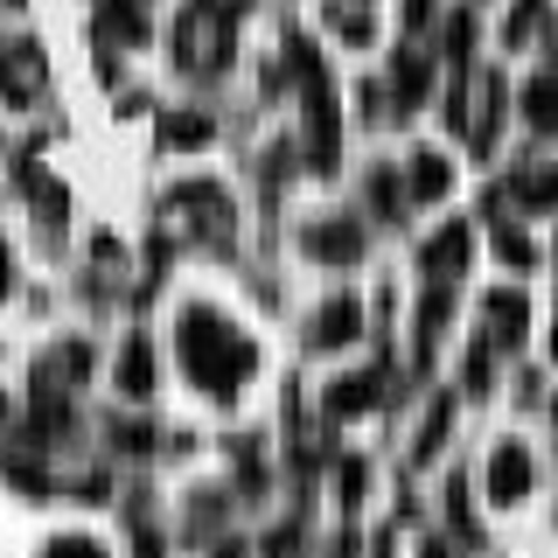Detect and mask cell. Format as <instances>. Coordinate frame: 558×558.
Listing matches in <instances>:
<instances>
[{"mask_svg": "<svg viewBox=\"0 0 558 558\" xmlns=\"http://www.w3.org/2000/svg\"><path fill=\"white\" fill-rule=\"evenodd\" d=\"M426 266H433V272H461V266H468V223H447V231H433Z\"/></svg>", "mask_w": 558, "mask_h": 558, "instance_id": "cell-7", "label": "cell"}, {"mask_svg": "<svg viewBox=\"0 0 558 558\" xmlns=\"http://www.w3.org/2000/svg\"><path fill=\"white\" fill-rule=\"evenodd\" d=\"M523 112H531L537 126H558V77H537L531 92H523Z\"/></svg>", "mask_w": 558, "mask_h": 558, "instance_id": "cell-10", "label": "cell"}, {"mask_svg": "<svg viewBox=\"0 0 558 558\" xmlns=\"http://www.w3.org/2000/svg\"><path fill=\"white\" fill-rule=\"evenodd\" d=\"M314 252H356V223H322V231H314Z\"/></svg>", "mask_w": 558, "mask_h": 558, "instance_id": "cell-13", "label": "cell"}, {"mask_svg": "<svg viewBox=\"0 0 558 558\" xmlns=\"http://www.w3.org/2000/svg\"><path fill=\"white\" fill-rule=\"evenodd\" d=\"M447 182H453V168L440 161V154H418V161H412V196H447Z\"/></svg>", "mask_w": 558, "mask_h": 558, "instance_id": "cell-8", "label": "cell"}, {"mask_svg": "<svg viewBox=\"0 0 558 558\" xmlns=\"http://www.w3.org/2000/svg\"><path fill=\"white\" fill-rule=\"evenodd\" d=\"M551 349H558V336H551Z\"/></svg>", "mask_w": 558, "mask_h": 558, "instance_id": "cell-19", "label": "cell"}, {"mask_svg": "<svg viewBox=\"0 0 558 558\" xmlns=\"http://www.w3.org/2000/svg\"><path fill=\"white\" fill-rule=\"evenodd\" d=\"M147 342H126V363H119V377H126V391H147V384H154V371H147Z\"/></svg>", "mask_w": 558, "mask_h": 558, "instance_id": "cell-11", "label": "cell"}, {"mask_svg": "<svg viewBox=\"0 0 558 558\" xmlns=\"http://www.w3.org/2000/svg\"><path fill=\"white\" fill-rule=\"evenodd\" d=\"M342 336H356V307H349V301H336L328 322H322V342H342Z\"/></svg>", "mask_w": 558, "mask_h": 558, "instance_id": "cell-14", "label": "cell"}, {"mask_svg": "<svg viewBox=\"0 0 558 558\" xmlns=\"http://www.w3.org/2000/svg\"><path fill=\"white\" fill-rule=\"evenodd\" d=\"M0 92L8 98H35L43 92V49L22 35H0Z\"/></svg>", "mask_w": 558, "mask_h": 558, "instance_id": "cell-4", "label": "cell"}, {"mask_svg": "<svg viewBox=\"0 0 558 558\" xmlns=\"http://www.w3.org/2000/svg\"><path fill=\"white\" fill-rule=\"evenodd\" d=\"M168 231H174V238H182V231L223 238V231H231V209H223L217 189H182V196H174V209H168Z\"/></svg>", "mask_w": 558, "mask_h": 558, "instance_id": "cell-3", "label": "cell"}, {"mask_svg": "<svg viewBox=\"0 0 558 558\" xmlns=\"http://www.w3.org/2000/svg\"><path fill=\"white\" fill-rule=\"evenodd\" d=\"M496 244H502V266H537V252H531V238H523V231H502Z\"/></svg>", "mask_w": 558, "mask_h": 558, "instance_id": "cell-15", "label": "cell"}, {"mask_svg": "<svg viewBox=\"0 0 558 558\" xmlns=\"http://www.w3.org/2000/svg\"><path fill=\"white\" fill-rule=\"evenodd\" d=\"M182 356H189V371L196 377H238V371H252V342L238 336V328H223V322H182Z\"/></svg>", "mask_w": 558, "mask_h": 558, "instance_id": "cell-1", "label": "cell"}, {"mask_svg": "<svg viewBox=\"0 0 558 558\" xmlns=\"http://www.w3.org/2000/svg\"><path fill=\"white\" fill-rule=\"evenodd\" d=\"M49 558H105V551L92 545V537H57V551H49Z\"/></svg>", "mask_w": 558, "mask_h": 558, "instance_id": "cell-17", "label": "cell"}, {"mask_svg": "<svg viewBox=\"0 0 558 558\" xmlns=\"http://www.w3.org/2000/svg\"><path fill=\"white\" fill-rule=\"evenodd\" d=\"M510 196L523 203V209H558V168H517V182H510Z\"/></svg>", "mask_w": 558, "mask_h": 558, "instance_id": "cell-6", "label": "cell"}, {"mask_svg": "<svg viewBox=\"0 0 558 558\" xmlns=\"http://www.w3.org/2000/svg\"><path fill=\"white\" fill-rule=\"evenodd\" d=\"M209 133V119H196V112H174L168 119V140H203Z\"/></svg>", "mask_w": 558, "mask_h": 558, "instance_id": "cell-16", "label": "cell"}, {"mask_svg": "<svg viewBox=\"0 0 558 558\" xmlns=\"http://www.w3.org/2000/svg\"><path fill=\"white\" fill-rule=\"evenodd\" d=\"M0 418H8V398H0Z\"/></svg>", "mask_w": 558, "mask_h": 558, "instance_id": "cell-18", "label": "cell"}, {"mask_svg": "<svg viewBox=\"0 0 558 558\" xmlns=\"http://www.w3.org/2000/svg\"><path fill=\"white\" fill-rule=\"evenodd\" d=\"M488 488H496V496H523V488H531V453L517 440H502L488 453Z\"/></svg>", "mask_w": 558, "mask_h": 558, "instance_id": "cell-5", "label": "cell"}, {"mask_svg": "<svg viewBox=\"0 0 558 558\" xmlns=\"http://www.w3.org/2000/svg\"><path fill=\"white\" fill-rule=\"evenodd\" d=\"M174 57H182V70H217L231 57V22H223V8L196 0V8L182 14V28H174Z\"/></svg>", "mask_w": 558, "mask_h": 558, "instance_id": "cell-2", "label": "cell"}, {"mask_svg": "<svg viewBox=\"0 0 558 558\" xmlns=\"http://www.w3.org/2000/svg\"><path fill=\"white\" fill-rule=\"evenodd\" d=\"M537 14H545V0H517V8H510V28H502V43H531Z\"/></svg>", "mask_w": 558, "mask_h": 558, "instance_id": "cell-12", "label": "cell"}, {"mask_svg": "<svg viewBox=\"0 0 558 558\" xmlns=\"http://www.w3.org/2000/svg\"><path fill=\"white\" fill-rule=\"evenodd\" d=\"M523 314H531V307H523L517 293H496V301H488V328H496L502 342H517L523 336Z\"/></svg>", "mask_w": 558, "mask_h": 558, "instance_id": "cell-9", "label": "cell"}]
</instances>
